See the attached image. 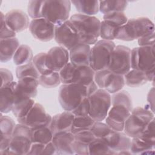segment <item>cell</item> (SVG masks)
I'll return each instance as SVG.
<instances>
[{
  "mask_svg": "<svg viewBox=\"0 0 155 155\" xmlns=\"http://www.w3.org/2000/svg\"><path fill=\"white\" fill-rule=\"evenodd\" d=\"M124 77L125 84L130 87H139L148 82L145 73L140 70L131 69Z\"/></svg>",
  "mask_w": 155,
  "mask_h": 155,
  "instance_id": "f1b7e54d",
  "label": "cell"
},
{
  "mask_svg": "<svg viewBox=\"0 0 155 155\" xmlns=\"http://www.w3.org/2000/svg\"><path fill=\"white\" fill-rule=\"evenodd\" d=\"M17 82L13 81L1 87L0 111L2 113H8L12 110L15 99Z\"/></svg>",
  "mask_w": 155,
  "mask_h": 155,
  "instance_id": "603a6c76",
  "label": "cell"
},
{
  "mask_svg": "<svg viewBox=\"0 0 155 155\" xmlns=\"http://www.w3.org/2000/svg\"><path fill=\"white\" fill-rule=\"evenodd\" d=\"M104 139L116 154H118L119 152L122 151L130 150V137L122 131H113Z\"/></svg>",
  "mask_w": 155,
  "mask_h": 155,
  "instance_id": "44dd1931",
  "label": "cell"
},
{
  "mask_svg": "<svg viewBox=\"0 0 155 155\" xmlns=\"http://www.w3.org/2000/svg\"><path fill=\"white\" fill-rule=\"evenodd\" d=\"M45 145L40 143H32L28 154L39 155L42 154Z\"/></svg>",
  "mask_w": 155,
  "mask_h": 155,
  "instance_id": "816d5d0a",
  "label": "cell"
},
{
  "mask_svg": "<svg viewBox=\"0 0 155 155\" xmlns=\"http://www.w3.org/2000/svg\"><path fill=\"white\" fill-rule=\"evenodd\" d=\"M88 97L90 104V116L96 122L105 120L111 105V94L104 89L98 88Z\"/></svg>",
  "mask_w": 155,
  "mask_h": 155,
  "instance_id": "9c48e42d",
  "label": "cell"
},
{
  "mask_svg": "<svg viewBox=\"0 0 155 155\" xmlns=\"http://www.w3.org/2000/svg\"><path fill=\"white\" fill-rule=\"evenodd\" d=\"M154 87H153L149 91L148 96H147V101L149 103V104L148 105V107H146V108H147L148 109L150 110L152 112H154Z\"/></svg>",
  "mask_w": 155,
  "mask_h": 155,
  "instance_id": "db71d44e",
  "label": "cell"
},
{
  "mask_svg": "<svg viewBox=\"0 0 155 155\" xmlns=\"http://www.w3.org/2000/svg\"><path fill=\"white\" fill-rule=\"evenodd\" d=\"M79 35L81 43L94 45L99 37L101 21L94 16L80 13L73 15L70 19Z\"/></svg>",
  "mask_w": 155,
  "mask_h": 155,
  "instance_id": "6da1fadb",
  "label": "cell"
},
{
  "mask_svg": "<svg viewBox=\"0 0 155 155\" xmlns=\"http://www.w3.org/2000/svg\"><path fill=\"white\" fill-rule=\"evenodd\" d=\"M5 21L8 27L16 33L26 30L30 25L28 15L22 10L13 9L5 15Z\"/></svg>",
  "mask_w": 155,
  "mask_h": 155,
  "instance_id": "ac0fdd59",
  "label": "cell"
},
{
  "mask_svg": "<svg viewBox=\"0 0 155 155\" xmlns=\"http://www.w3.org/2000/svg\"><path fill=\"white\" fill-rule=\"evenodd\" d=\"M95 122L90 115L86 116H74L71 132L74 134L81 131L90 130Z\"/></svg>",
  "mask_w": 155,
  "mask_h": 155,
  "instance_id": "e575fe53",
  "label": "cell"
},
{
  "mask_svg": "<svg viewBox=\"0 0 155 155\" xmlns=\"http://www.w3.org/2000/svg\"><path fill=\"white\" fill-rule=\"evenodd\" d=\"M128 5V1L116 0V1H99V11L104 15L115 12H124Z\"/></svg>",
  "mask_w": 155,
  "mask_h": 155,
  "instance_id": "4dcf8cb0",
  "label": "cell"
},
{
  "mask_svg": "<svg viewBox=\"0 0 155 155\" xmlns=\"http://www.w3.org/2000/svg\"><path fill=\"white\" fill-rule=\"evenodd\" d=\"M54 28L55 25L44 18L32 19L29 25L32 36L42 42H48L54 38Z\"/></svg>",
  "mask_w": 155,
  "mask_h": 155,
  "instance_id": "9a60e30c",
  "label": "cell"
},
{
  "mask_svg": "<svg viewBox=\"0 0 155 155\" xmlns=\"http://www.w3.org/2000/svg\"><path fill=\"white\" fill-rule=\"evenodd\" d=\"M88 97L87 86L80 84H62L59 88L58 99L62 108L67 111H72Z\"/></svg>",
  "mask_w": 155,
  "mask_h": 155,
  "instance_id": "277c9868",
  "label": "cell"
},
{
  "mask_svg": "<svg viewBox=\"0 0 155 155\" xmlns=\"http://www.w3.org/2000/svg\"><path fill=\"white\" fill-rule=\"evenodd\" d=\"M90 130L96 138L101 139H104L113 131L106 123L102 122H95Z\"/></svg>",
  "mask_w": 155,
  "mask_h": 155,
  "instance_id": "b9f144b4",
  "label": "cell"
},
{
  "mask_svg": "<svg viewBox=\"0 0 155 155\" xmlns=\"http://www.w3.org/2000/svg\"><path fill=\"white\" fill-rule=\"evenodd\" d=\"M94 81L98 88L104 89L110 94L122 90L125 85L123 75L114 73L108 69L95 71Z\"/></svg>",
  "mask_w": 155,
  "mask_h": 155,
  "instance_id": "30bf717a",
  "label": "cell"
},
{
  "mask_svg": "<svg viewBox=\"0 0 155 155\" xmlns=\"http://www.w3.org/2000/svg\"><path fill=\"white\" fill-rule=\"evenodd\" d=\"M103 19L110 21L119 27L124 25L128 21V18L125 14L122 12H115L105 14Z\"/></svg>",
  "mask_w": 155,
  "mask_h": 155,
  "instance_id": "7bdbcfd3",
  "label": "cell"
},
{
  "mask_svg": "<svg viewBox=\"0 0 155 155\" xmlns=\"http://www.w3.org/2000/svg\"><path fill=\"white\" fill-rule=\"evenodd\" d=\"M139 137L155 143V133H154V118L147 125L142 133L138 136Z\"/></svg>",
  "mask_w": 155,
  "mask_h": 155,
  "instance_id": "f6af8a7d",
  "label": "cell"
},
{
  "mask_svg": "<svg viewBox=\"0 0 155 155\" xmlns=\"http://www.w3.org/2000/svg\"><path fill=\"white\" fill-rule=\"evenodd\" d=\"M51 119L52 116L47 113L41 104L35 103L27 114L21 119H18L17 120L18 123L34 130L45 126H50Z\"/></svg>",
  "mask_w": 155,
  "mask_h": 155,
  "instance_id": "5bb4252c",
  "label": "cell"
},
{
  "mask_svg": "<svg viewBox=\"0 0 155 155\" xmlns=\"http://www.w3.org/2000/svg\"><path fill=\"white\" fill-rule=\"evenodd\" d=\"M131 49L127 46H116L107 69L114 73L125 75L131 70Z\"/></svg>",
  "mask_w": 155,
  "mask_h": 155,
  "instance_id": "4fadbf2b",
  "label": "cell"
},
{
  "mask_svg": "<svg viewBox=\"0 0 155 155\" xmlns=\"http://www.w3.org/2000/svg\"><path fill=\"white\" fill-rule=\"evenodd\" d=\"M33 54L31 48L27 45H20L13 58L15 65L20 66L33 61Z\"/></svg>",
  "mask_w": 155,
  "mask_h": 155,
  "instance_id": "f546056e",
  "label": "cell"
},
{
  "mask_svg": "<svg viewBox=\"0 0 155 155\" xmlns=\"http://www.w3.org/2000/svg\"><path fill=\"white\" fill-rule=\"evenodd\" d=\"M111 105H122L130 111L133 110V103L130 94L125 90H120L111 96Z\"/></svg>",
  "mask_w": 155,
  "mask_h": 155,
  "instance_id": "8d00e7d4",
  "label": "cell"
},
{
  "mask_svg": "<svg viewBox=\"0 0 155 155\" xmlns=\"http://www.w3.org/2000/svg\"><path fill=\"white\" fill-rule=\"evenodd\" d=\"M32 62L40 75H47L53 72L48 66L46 53H39L37 54L33 57Z\"/></svg>",
  "mask_w": 155,
  "mask_h": 155,
  "instance_id": "74e56055",
  "label": "cell"
},
{
  "mask_svg": "<svg viewBox=\"0 0 155 155\" xmlns=\"http://www.w3.org/2000/svg\"><path fill=\"white\" fill-rule=\"evenodd\" d=\"M71 1H44L42 15L54 25H58L68 20L71 10Z\"/></svg>",
  "mask_w": 155,
  "mask_h": 155,
  "instance_id": "ba28073f",
  "label": "cell"
},
{
  "mask_svg": "<svg viewBox=\"0 0 155 155\" xmlns=\"http://www.w3.org/2000/svg\"><path fill=\"white\" fill-rule=\"evenodd\" d=\"M39 84L45 88H55L61 83L59 72H53L47 75H40Z\"/></svg>",
  "mask_w": 155,
  "mask_h": 155,
  "instance_id": "f35d334b",
  "label": "cell"
},
{
  "mask_svg": "<svg viewBox=\"0 0 155 155\" xmlns=\"http://www.w3.org/2000/svg\"><path fill=\"white\" fill-rule=\"evenodd\" d=\"M1 77V86L9 84L13 81V76L12 72L6 68H1L0 70Z\"/></svg>",
  "mask_w": 155,
  "mask_h": 155,
  "instance_id": "f907efd6",
  "label": "cell"
},
{
  "mask_svg": "<svg viewBox=\"0 0 155 155\" xmlns=\"http://www.w3.org/2000/svg\"><path fill=\"white\" fill-rule=\"evenodd\" d=\"M16 124L13 119L8 116H3L1 113L0 116V130L1 136L12 137Z\"/></svg>",
  "mask_w": 155,
  "mask_h": 155,
  "instance_id": "ab89813d",
  "label": "cell"
},
{
  "mask_svg": "<svg viewBox=\"0 0 155 155\" xmlns=\"http://www.w3.org/2000/svg\"><path fill=\"white\" fill-rule=\"evenodd\" d=\"M62 84H76L88 86L94 82L95 71L88 66H76L69 62L59 72Z\"/></svg>",
  "mask_w": 155,
  "mask_h": 155,
  "instance_id": "3957f363",
  "label": "cell"
},
{
  "mask_svg": "<svg viewBox=\"0 0 155 155\" xmlns=\"http://www.w3.org/2000/svg\"><path fill=\"white\" fill-rule=\"evenodd\" d=\"M127 107L122 105H112L105 118V123L114 131H123L125 122L131 114Z\"/></svg>",
  "mask_w": 155,
  "mask_h": 155,
  "instance_id": "2e32d148",
  "label": "cell"
},
{
  "mask_svg": "<svg viewBox=\"0 0 155 155\" xmlns=\"http://www.w3.org/2000/svg\"><path fill=\"white\" fill-rule=\"evenodd\" d=\"M1 28H0V39H8L16 37V33L11 30L5 21V15L1 12Z\"/></svg>",
  "mask_w": 155,
  "mask_h": 155,
  "instance_id": "bcb514c9",
  "label": "cell"
},
{
  "mask_svg": "<svg viewBox=\"0 0 155 155\" xmlns=\"http://www.w3.org/2000/svg\"><path fill=\"white\" fill-rule=\"evenodd\" d=\"M42 154H56V150L52 142H50L45 145Z\"/></svg>",
  "mask_w": 155,
  "mask_h": 155,
  "instance_id": "11a10c76",
  "label": "cell"
},
{
  "mask_svg": "<svg viewBox=\"0 0 155 155\" xmlns=\"http://www.w3.org/2000/svg\"><path fill=\"white\" fill-rule=\"evenodd\" d=\"M153 32H154V25L149 18L147 17L131 18L128 19L127 22L119 28L116 39L131 41Z\"/></svg>",
  "mask_w": 155,
  "mask_h": 155,
  "instance_id": "7a4b0ae2",
  "label": "cell"
},
{
  "mask_svg": "<svg viewBox=\"0 0 155 155\" xmlns=\"http://www.w3.org/2000/svg\"><path fill=\"white\" fill-rule=\"evenodd\" d=\"M47 60L52 71L59 72L69 62L68 50L61 46L52 47L47 53Z\"/></svg>",
  "mask_w": 155,
  "mask_h": 155,
  "instance_id": "e0dca14e",
  "label": "cell"
},
{
  "mask_svg": "<svg viewBox=\"0 0 155 155\" xmlns=\"http://www.w3.org/2000/svg\"><path fill=\"white\" fill-rule=\"evenodd\" d=\"M154 68V46H139L131 50V68L146 72Z\"/></svg>",
  "mask_w": 155,
  "mask_h": 155,
  "instance_id": "8fae6325",
  "label": "cell"
},
{
  "mask_svg": "<svg viewBox=\"0 0 155 155\" xmlns=\"http://www.w3.org/2000/svg\"><path fill=\"white\" fill-rule=\"evenodd\" d=\"M32 130L21 124L16 125L10 147L6 150L0 152L1 154H28L32 144Z\"/></svg>",
  "mask_w": 155,
  "mask_h": 155,
  "instance_id": "8992f818",
  "label": "cell"
},
{
  "mask_svg": "<svg viewBox=\"0 0 155 155\" xmlns=\"http://www.w3.org/2000/svg\"><path fill=\"white\" fill-rule=\"evenodd\" d=\"M89 154H116L105 139L95 138L89 144Z\"/></svg>",
  "mask_w": 155,
  "mask_h": 155,
  "instance_id": "836d02e7",
  "label": "cell"
},
{
  "mask_svg": "<svg viewBox=\"0 0 155 155\" xmlns=\"http://www.w3.org/2000/svg\"><path fill=\"white\" fill-rule=\"evenodd\" d=\"M155 143L146 140L139 136L133 137L131 140L130 151L131 154H148L151 151H154Z\"/></svg>",
  "mask_w": 155,
  "mask_h": 155,
  "instance_id": "4316f807",
  "label": "cell"
},
{
  "mask_svg": "<svg viewBox=\"0 0 155 155\" xmlns=\"http://www.w3.org/2000/svg\"><path fill=\"white\" fill-rule=\"evenodd\" d=\"M74 140V134L71 132H61L53 134L51 142L56 148V154H74L71 147Z\"/></svg>",
  "mask_w": 155,
  "mask_h": 155,
  "instance_id": "7402d4cb",
  "label": "cell"
},
{
  "mask_svg": "<svg viewBox=\"0 0 155 155\" xmlns=\"http://www.w3.org/2000/svg\"><path fill=\"white\" fill-rule=\"evenodd\" d=\"M39 85L38 79L26 78L19 79L16 86L15 99L35 97L38 93L37 88Z\"/></svg>",
  "mask_w": 155,
  "mask_h": 155,
  "instance_id": "d6986e66",
  "label": "cell"
},
{
  "mask_svg": "<svg viewBox=\"0 0 155 155\" xmlns=\"http://www.w3.org/2000/svg\"><path fill=\"white\" fill-rule=\"evenodd\" d=\"M71 3L74 5L80 14L93 16L99 11V1L88 0H74Z\"/></svg>",
  "mask_w": 155,
  "mask_h": 155,
  "instance_id": "484cf974",
  "label": "cell"
},
{
  "mask_svg": "<svg viewBox=\"0 0 155 155\" xmlns=\"http://www.w3.org/2000/svg\"><path fill=\"white\" fill-rule=\"evenodd\" d=\"M54 39L60 46L68 51L82 44L76 30L69 19L55 25Z\"/></svg>",
  "mask_w": 155,
  "mask_h": 155,
  "instance_id": "7c38bea8",
  "label": "cell"
},
{
  "mask_svg": "<svg viewBox=\"0 0 155 155\" xmlns=\"http://www.w3.org/2000/svg\"><path fill=\"white\" fill-rule=\"evenodd\" d=\"M16 76L18 80L26 78H32L38 79L40 74L33 62H31L24 65L18 66L16 69Z\"/></svg>",
  "mask_w": 155,
  "mask_h": 155,
  "instance_id": "d590c367",
  "label": "cell"
},
{
  "mask_svg": "<svg viewBox=\"0 0 155 155\" xmlns=\"http://www.w3.org/2000/svg\"><path fill=\"white\" fill-rule=\"evenodd\" d=\"M74 139L84 143L90 144L96 137L91 130H86L74 134Z\"/></svg>",
  "mask_w": 155,
  "mask_h": 155,
  "instance_id": "c3c4849f",
  "label": "cell"
},
{
  "mask_svg": "<svg viewBox=\"0 0 155 155\" xmlns=\"http://www.w3.org/2000/svg\"><path fill=\"white\" fill-rule=\"evenodd\" d=\"M74 116L71 111H65L52 117L50 128L53 134L61 132H71Z\"/></svg>",
  "mask_w": 155,
  "mask_h": 155,
  "instance_id": "ffe728a7",
  "label": "cell"
},
{
  "mask_svg": "<svg viewBox=\"0 0 155 155\" xmlns=\"http://www.w3.org/2000/svg\"><path fill=\"white\" fill-rule=\"evenodd\" d=\"M12 137H6L1 136L0 142V152L4 151L9 148Z\"/></svg>",
  "mask_w": 155,
  "mask_h": 155,
  "instance_id": "f5cc1de1",
  "label": "cell"
},
{
  "mask_svg": "<svg viewBox=\"0 0 155 155\" xmlns=\"http://www.w3.org/2000/svg\"><path fill=\"white\" fill-rule=\"evenodd\" d=\"M50 126H45L32 130V143H40L46 145L51 142L53 134Z\"/></svg>",
  "mask_w": 155,
  "mask_h": 155,
  "instance_id": "1f68e13d",
  "label": "cell"
},
{
  "mask_svg": "<svg viewBox=\"0 0 155 155\" xmlns=\"http://www.w3.org/2000/svg\"><path fill=\"white\" fill-rule=\"evenodd\" d=\"M90 104L88 97L84 98L81 104L72 111L74 116H86L89 115Z\"/></svg>",
  "mask_w": 155,
  "mask_h": 155,
  "instance_id": "ee69618b",
  "label": "cell"
},
{
  "mask_svg": "<svg viewBox=\"0 0 155 155\" xmlns=\"http://www.w3.org/2000/svg\"><path fill=\"white\" fill-rule=\"evenodd\" d=\"M139 47H152L154 46L155 32L145 35L137 39Z\"/></svg>",
  "mask_w": 155,
  "mask_h": 155,
  "instance_id": "681fc988",
  "label": "cell"
},
{
  "mask_svg": "<svg viewBox=\"0 0 155 155\" xmlns=\"http://www.w3.org/2000/svg\"><path fill=\"white\" fill-rule=\"evenodd\" d=\"M120 27L110 21L103 20L100 24L99 36L103 40L112 41L116 38Z\"/></svg>",
  "mask_w": 155,
  "mask_h": 155,
  "instance_id": "d6a6232c",
  "label": "cell"
},
{
  "mask_svg": "<svg viewBox=\"0 0 155 155\" xmlns=\"http://www.w3.org/2000/svg\"><path fill=\"white\" fill-rule=\"evenodd\" d=\"M44 1H30L28 3L27 11L32 19L42 18V11Z\"/></svg>",
  "mask_w": 155,
  "mask_h": 155,
  "instance_id": "60d3db41",
  "label": "cell"
},
{
  "mask_svg": "<svg viewBox=\"0 0 155 155\" xmlns=\"http://www.w3.org/2000/svg\"><path fill=\"white\" fill-rule=\"evenodd\" d=\"M35 103L32 98L15 99L12 111L17 119H21L27 114Z\"/></svg>",
  "mask_w": 155,
  "mask_h": 155,
  "instance_id": "83f0119b",
  "label": "cell"
},
{
  "mask_svg": "<svg viewBox=\"0 0 155 155\" xmlns=\"http://www.w3.org/2000/svg\"><path fill=\"white\" fill-rule=\"evenodd\" d=\"M116 45L111 41H97L91 48L90 66L94 71L107 69Z\"/></svg>",
  "mask_w": 155,
  "mask_h": 155,
  "instance_id": "52a82bcc",
  "label": "cell"
},
{
  "mask_svg": "<svg viewBox=\"0 0 155 155\" xmlns=\"http://www.w3.org/2000/svg\"><path fill=\"white\" fill-rule=\"evenodd\" d=\"M74 154L89 155V144L74 140L71 143Z\"/></svg>",
  "mask_w": 155,
  "mask_h": 155,
  "instance_id": "7dc6e473",
  "label": "cell"
},
{
  "mask_svg": "<svg viewBox=\"0 0 155 155\" xmlns=\"http://www.w3.org/2000/svg\"><path fill=\"white\" fill-rule=\"evenodd\" d=\"M154 118V114L147 108L140 107L132 110L125 122L124 133L130 137L139 136L148 123Z\"/></svg>",
  "mask_w": 155,
  "mask_h": 155,
  "instance_id": "5b68a950",
  "label": "cell"
},
{
  "mask_svg": "<svg viewBox=\"0 0 155 155\" xmlns=\"http://www.w3.org/2000/svg\"><path fill=\"white\" fill-rule=\"evenodd\" d=\"M19 47L18 39L15 37L0 39V61L6 62L11 60Z\"/></svg>",
  "mask_w": 155,
  "mask_h": 155,
  "instance_id": "d4e9b609",
  "label": "cell"
},
{
  "mask_svg": "<svg viewBox=\"0 0 155 155\" xmlns=\"http://www.w3.org/2000/svg\"><path fill=\"white\" fill-rule=\"evenodd\" d=\"M91 47L90 45L79 44L69 51L70 62L76 66L90 65Z\"/></svg>",
  "mask_w": 155,
  "mask_h": 155,
  "instance_id": "cb8c5ba5",
  "label": "cell"
}]
</instances>
